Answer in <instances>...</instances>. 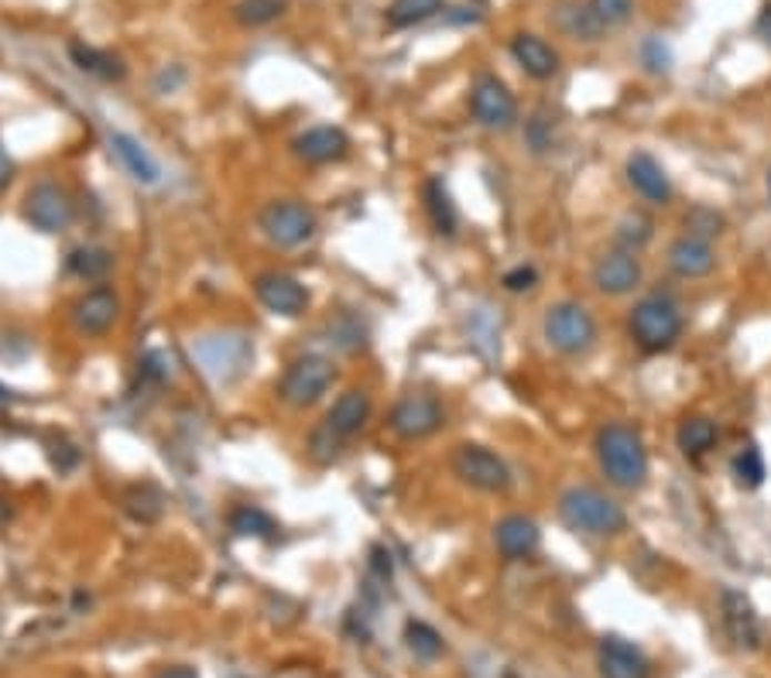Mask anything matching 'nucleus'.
<instances>
[{
  "label": "nucleus",
  "mask_w": 771,
  "mask_h": 678,
  "mask_svg": "<svg viewBox=\"0 0 771 678\" xmlns=\"http://www.w3.org/2000/svg\"><path fill=\"white\" fill-rule=\"evenodd\" d=\"M597 463L618 490H641L648 480V449L634 425L611 422L597 432Z\"/></svg>",
  "instance_id": "nucleus-1"
},
{
  "label": "nucleus",
  "mask_w": 771,
  "mask_h": 678,
  "mask_svg": "<svg viewBox=\"0 0 771 678\" xmlns=\"http://www.w3.org/2000/svg\"><path fill=\"white\" fill-rule=\"evenodd\" d=\"M559 517L565 525H570L573 532L580 535H597V538H607V535H621L628 528V514L624 507L614 500L600 494L597 487H570L562 497H559Z\"/></svg>",
  "instance_id": "nucleus-2"
},
{
  "label": "nucleus",
  "mask_w": 771,
  "mask_h": 678,
  "mask_svg": "<svg viewBox=\"0 0 771 678\" xmlns=\"http://www.w3.org/2000/svg\"><path fill=\"white\" fill-rule=\"evenodd\" d=\"M628 330H631V340L644 353H665L682 336V312H679L672 295L652 292V295H644L641 302H634Z\"/></svg>",
  "instance_id": "nucleus-3"
},
{
  "label": "nucleus",
  "mask_w": 771,
  "mask_h": 678,
  "mask_svg": "<svg viewBox=\"0 0 771 678\" xmlns=\"http://www.w3.org/2000/svg\"><path fill=\"white\" fill-rule=\"evenodd\" d=\"M258 230L271 247L292 251V247H302L312 241L316 230H319V220H316L312 206H306L302 199H274V203H268L258 213Z\"/></svg>",
  "instance_id": "nucleus-4"
},
{
  "label": "nucleus",
  "mask_w": 771,
  "mask_h": 678,
  "mask_svg": "<svg viewBox=\"0 0 771 678\" xmlns=\"http://www.w3.org/2000/svg\"><path fill=\"white\" fill-rule=\"evenodd\" d=\"M333 381H337V364L330 361V356L302 353L286 367V374H281L278 394H281V402L292 405V408H309L333 387Z\"/></svg>",
  "instance_id": "nucleus-5"
},
{
  "label": "nucleus",
  "mask_w": 771,
  "mask_h": 678,
  "mask_svg": "<svg viewBox=\"0 0 771 678\" xmlns=\"http://www.w3.org/2000/svg\"><path fill=\"white\" fill-rule=\"evenodd\" d=\"M545 340L552 350L565 356H580L597 343V323L587 305L580 302H555L545 312Z\"/></svg>",
  "instance_id": "nucleus-6"
},
{
  "label": "nucleus",
  "mask_w": 771,
  "mask_h": 678,
  "mask_svg": "<svg viewBox=\"0 0 771 678\" xmlns=\"http://www.w3.org/2000/svg\"><path fill=\"white\" fill-rule=\"evenodd\" d=\"M453 473L460 476V480L480 494H508L514 476L508 469V463L491 453L487 446H477V443H463L457 446L453 453Z\"/></svg>",
  "instance_id": "nucleus-7"
},
{
  "label": "nucleus",
  "mask_w": 771,
  "mask_h": 678,
  "mask_svg": "<svg viewBox=\"0 0 771 678\" xmlns=\"http://www.w3.org/2000/svg\"><path fill=\"white\" fill-rule=\"evenodd\" d=\"M21 216L38 233H62L76 220V203H72V195L59 182H38L24 195Z\"/></svg>",
  "instance_id": "nucleus-8"
},
{
  "label": "nucleus",
  "mask_w": 771,
  "mask_h": 678,
  "mask_svg": "<svg viewBox=\"0 0 771 678\" xmlns=\"http://www.w3.org/2000/svg\"><path fill=\"white\" fill-rule=\"evenodd\" d=\"M445 422V412H442V402L435 394H425V391H412L404 394L401 402L391 408V428L394 435L409 438V443H415V438H429L432 432H439Z\"/></svg>",
  "instance_id": "nucleus-9"
},
{
  "label": "nucleus",
  "mask_w": 771,
  "mask_h": 678,
  "mask_svg": "<svg viewBox=\"0 0 771 678\" xmlns=\"http://www.w3.org/2000/svg\"><path fill=\"white\" fill-rule=\"evenodd\" d=\"M254 295L258 302L271 312V315H281V318H299L306 315L312 295L309 289L299 282L296 274H286V271H264L254 277Z\"/></svg>",
  "instance_id": "nucleus-10"
},
{
  "label": "nucleus",
  "mask_w": 771,
  "mask_h": 678,
  "mask_svg": "<svg viewBox=\"0 0 771 678\" xmlns=\"http://www.w3.org/2000/svg\"><path fill=\"white\" fill-rule=\"evenodd\" d=\"M470 110L477 117V124H483L487 131H508L518 121V103L498 75L477 79L470 90Z\"/></svg>",
  "instance_id": "nucleus-11"
},
{
  "label": "nucleus",
  "mask_w": 771,
  "mask_h": 678,
  "mask_svg": "<svg viewBox=\"0 0 771 678\" xmlns=\"http://www.w3.org/2000/svg\"><path fill=\"white\" fill-rule=\"evenodd\" d=\"M69 318H72L76 333H83V336H107L113 330V323L120 318V298H117L113 289L97 285V289L83 292V295L72 302Z\"/></svg>",
  "instance_id": "nucleus-12"
},
{
  "label": "nucleus",
  "mask_w": 771,
  "mask_h": 678,
  "mask_svg": "<svg viewBox=\"0 0 771 678\" xmlns=\"http://www.w3.org/2000/svg\"><path fill=\"white\" fill-rule=\"evenodd\" d=\"M593 285L600 295H631L641 285V264L631 251H607L597 264H593Z\"/></svg>",
  "instance_id": "nucleus-13"
},
{
  "label": "nucleus",
  "mask_w": 771,
  "mask_h": 678,
  "mask_svg": "<svg viewBox=\"0 0 771 678\" xmlns=\"http://www.w3.org/2000/svg\"><path fill=\"white\" fill-rule=\"evenodd\" d=\"M628 182L631 189L644 199V203H652V206H669L672 203V182L662 169V162L655 154H648V151H634L628 158Z\"/></svg>",
  "instance_id": "nucleus-14"
},
{
  "label": "nucleus",
  "mask_w": 771,
  "mask_h": 678,
  "mask_svg": "<svg viewBox=\"0 0 771 678\" xmlns=\"http://www.w3.org/2000/svg\"><path fill=\"white\" fill-rule=\"evenodd\" d=\"M347 151H350V138L340 128H330V124L309 128L306 134H299L292 141V154L299 158V162H306V165L340 162V158H347Z\"/></svg>",
  "instance_id": "nucleus-15"
},
{
  "label": "nucleus",
  "mask_w": 771,
  "mask_h": 678,
  "mask_svg": "<svg viewBox=\"0 0 771 678\" xmlns=\"http://www.w3.org/2000/svg\"><path fill=\"white\" fill-rule=\"evenodd\" d=\"M597 665H600V678H648V671H652L641 648H634L618 634H607L600 641Z\"/></svg>",
  "instance_id": "nucleus-16"
},
{
  "label": "nucleus",
  "mask_w": 771,
  "mask_h": 678,
  "mask_svg": "<svg viewBox=\"0 0 771 678\" xmlns=\"http://www.w3.org/2000/svg\"><path fill=\"white\" fill-rule=\"evenodd\" d=\"M494 545L504 558L511 563H521V558H532L542 545V532L532 517L524 514H508L494 525Z\"/></svg>",
  "instance_id": "nucleus-17"
},
{
  "label": "nucleus",
  "mask_w": 771,
  "mask_h": 678,
  "mask_svg": "<svg viewBox=\"0 0 771 678\" xmlns=\"http://www.w3.org/2000/svg\"><path fill=\"white\" fill-rule=\"evenodd\" d=\"M371 408H374V402H371V394L363 391V387H350V391H343L337 402H333V408L327 412V425L337 438H353L363 425H368V418H371Z\"/></svg>",
  "instance_id": "nucleus-18"
},
{
  "label": "nucleus",
  "mask_w": 771,
  "mask_h": 678,
  "mask_svg": "<svg viewBox=\"0 0 771 678\" xmlns=\"http://www.w3.org/2000/svg\"><path fill=\"white\" fill-rule=\"evenodd\" d=\"M720 604H723V624H727L730 641H734L738 648H758L761 624H758V614H754L748 596L738 589H723Z\"/></svg>",
  "instance_id": "nucleus-19"
},
{
  "label": "nucleus",
  "mask_w": 771,
  "mask_h": 678,
  "mask_svg": "<svg viewBox=\"0 0 771 678\" xmlns=\"http://www.w3.org/2000/svg\"><path fill=\"white\" fill-rule=\"evenodd\" d=\"M110 151L117 154V162L124 165V172L141 182V185H158L161 182V165H158V158L131 134L124 131H113L110 134Z\"/></svg>",
  "instance_id": "nucleus-20"
},
{
  "label": "nucleus",
  "mask_w": 771,
  "mask_h": 678,
  "mask_svg": "<svg viewBox=\"0 0 771 678\" xmlns=\"http://www.w3.org/2000/svg\"><path fill=\"white\" fill-rule=\"evenodd\" d=\"M196 356L202 361V367H207L210 374L220 377V364H227V381L237 377L243 367H248L251 361V346L243 343L240 336H210V340H202L196 346Z\"/></svg>",
  "instance_id": "nucleus-21"
},
{
  "label": "nucleus",
  "mask_w": 771,
  "mask_h": 678,
  "mask_svg": "<svg viewBox=\"0 0 771 678\" xmlns=\"http://www.w3.org/2000/svg\"><path fill=\"white\" fill-rule=\"evenodd\" d=\"M669 267L679 277H707L717 267V254L703 236L682 233L679 241H672V247H669Z\"/></svg>",
  "instance_id": "nucleus-22"
},
{
  "label": "nucleus",
  "mask_w": 771,
  "mask_h": 678,
  "mask_svg": "<svg viewBox=\"0 0 771 678\" xmlns=\"http://www.w3.org/2000/svg\"><path fill=\"white\" fill-rule=\"evenodd\" d=\"M511 55L532 79H539V83H545V79H552L559 72V52L539 34H514Z\"/></svg>",
  "instance_id": "nucleus-23"
},
{
  "label": "nucleus",
  "mask_w": 771,
  "mask_h": 678,
  "mask_svg": "<svg viewBox=\"0 0 771 678\" xmlns=\"http://www.w3.org/2000/svg\"><path fill=\"white\" fill-rule=\"evenodd\" d=\"M69 59L76 62V69H83V72H90V75H97V79H107V83H113V79H124V75H128L124 62H120L117 55H110V52H103V49H93V45H87V42H72V45H69Z\"/></svg>",
  "instance_id": "nucleus-24"
},
{
  "label": "nucleus",
  "mask_w": 771,
  "mask_h": 678,
  "mask_svg": "<svg viewBox=\"0 0 771 678\" xmlns=\"http://www.w3.org/2000/svg\"><path fill=\"white\" fill-rule=\"evenodd\" d=\"M425 213H429L435 233H442V236H453V233H457L460 213H457V206H453L450 189H445L439 179H429V182H425Z\"/></svg>",
  "instance_id": "nucleus-25"
},
{
  "label": "nucleus",
  "mask_w": 771,
  "mask_h": 678,
  "mask_svg": "<svg viewBox=\"0 0 771 678\" xmlns=\"http://www.w3.org/2000/svg\"><path fill=\"white\" fill-rule=\"evenodd\" d=\"M717 435H720V428H717L713 418L693 415V418H685V422L679 425L675 443H679V449H682L685 456H703V453H710V449L717 446Z\"/></svg>",
  "instance_id": "nucleus-26"
},
{
  "label": "nucleus",
  "mask_w": 771,
  "mask_h": 678,
  "mask_svg": "<svg viewBox=\"0 0 771 678\" xmlns=\"http://www.w3.org/2000/svg\"><path fill=\"white\" fill-rule=\"evenodd\" d=\"M66 267L69 274L83 277V282H103L113 267V254L103 247H72L66 257Z\"/></svg>",
  "instance_id": "nucleus-27"
},
{
  "label": "nucleus",
  "mask_w": 771,
  "mask_h": 678,
  "mask_svg": "<svg viewBox=\"0 0 771 678\" xmlns=\"http://www.w3.org/2000/svg\"><path fill=\"white\" fill-rule=\"evenodd\" d=\"M124 510L134 517V522L151 525V522H158L161 514H166V494H161L154 484H134L124 494Z\"/></svg>",
  "instance_id": "nucleus-28"
},
{
  "label": "nucleus",
  "mask_w": 771,
  "mask_h": 678,
  "mask_svg": "<svg viewBox=\"0 0 771 678\" xmlns=\"http://www.w3.org/2000/svg\"><path fill=\"white\" fill-rule=\"evenodd\" d=\"M227 525H230V532L240 535V538H271V535L278 532L274 522H271V514L261 510V507H254V504L233 507L230 517H227Z\"/></svg>",
  "instance_id": "nucleus-29"
},
{
  "label": "nucleus",
  "mask_w": 771,
  "mask_h": 678,
  "mask_svg": "<svg viewBox=\"0 0 771 678\" xmlns=\"http://www.w3.org/2000/svg\"><path fill=\"white\" fill-rule=\"evenodd\" d=\"M404 645H409V651L419 661H435V658L445 655L442 634L432 624H425V620H409V624H404Z\"/></svg>",
  "instance_id": "nucleus-30"
},
{
  "label": "nucleus",
  "mask_w": 771,
  "mask_h": 678,
  "mask_svg": "<svg viewBox=\"0 0 771 678\" xmlns=\"http://www.w3.org/2000/svg\"><path fill=\"white\" fill-rule=\"evenodd\" d=\"M445 0H391L388 8V24L391 28H415L442 11Z\"/></svg>",
  "instance_id": "nucleus-31"
},
{
  "label": "nucleus",
  "mask_w": 771,
  "mask_h": 678,
  "mask_svg": "<svg viewBox=\"0 0 771 678\" xmlns=\"http://www.w3.org/2000/svg\"><path fill=\"white\" fill-rule=\"evenodd\" d=\"M286 11H289V0H237L233 4V18L243 28H264L278 21Z\"/></svg>",
  "instance_id": "nucleus-32"
},
{
  "label": "nucleus",
  "mask_w": 771,
  "mask_h": 678,
  "mask_svg": "<svg viewBox=\"0 0 771 678\" xmlns=\"http://www.w3.org/2000/svg\"><path fill=\"white\" fill-rule=\"evenodd\" d=\"M655 236V223L641 216V213H628L621 223H618V233H614V241L621 244V251H631L638 254L648 241Z\"/></svg>",
  "instance_id": "nucleus-33"
},
{
  "label": "nucleus",
  "mask_w": 771,
  "mask_h": 678,
  "mask_svg": "<svg viewBox=\"0 0 771 678\" xmlns=\"http://www.w3.org/2000/svg\"><path fill=\"white\" fill-rule=\"evenodd\" d=\"M734 476H738V484L744 490H758L764 484V476H768V466H764V456L758 446H744L738 456H734Z\"/></svg>",
  "instance_id": "nucleus-34"
},
{
  "label": "nucleus",
  "mask_w": 771,
  "mask_h": 678,
  "mask_svg": "<svg viewBox=\"0 0 771 678\" xmlns=\"http://www.w3.org/2000/svg\"><path fill=\"white\" fill-rule=\"evenodd\" d=\"M559 24H562V31H570L573 38H580V42H597V38L603 34V28L597 24V18L590 14L587 4L565 8V11L559 14Z\"/></svg>",
  "instance_id": "nucleus-35"
},
{
  "label": "nucleus",
  "mask_w": 771,
  "mask_h": 678,
  "mask_svg": "<svg viewBox=\"0 0 771 678\" xmlns=\"http://www.w3.org/2000/svg\"><path fill=\"white\" fill-rule=\"evenodd\" d=\"M587 8L597 18V24L607 31V28L624 24L634 14V0H587Z\"/></svg>",
  "instance_id": "nucleus-36"
},
{
  "label": "nucleus",
  "mask_w": 771,
  "mask_h": 678,
  "mask_svg": "<svg viewBox=\"0 0 771 678\" xmlns=\"http://www.w3.org/2000/svg\"><path fill=\"white\" fill-rule=\"evenodd\" d=\"M685 230L693 236H703V241H710V236H720L723 233V216L710 206H697L685 213Z\"/></svg>",
  "instance_id": "nucleus-37"
},
{
  "label": "nucleus",
  "mask_w": 771,
  "mask_h": 678,
  "mask_svg": "<svg viewBox=\"0 0 771 678\" xmlns=\"http://www.w3.org/2000/svg\"><path fill=\"white\" fill-rule=\"evenodd\" d=\"M501 285H504V292H514V295L518 292H532L539 285V271L532 264H518L501 277Z\"/></svg>",
  "instance_id": "nucleus-38"
},
{
  "label": "nucleus",
  "mask_w": 771,
  "mask_h": 678,
  "mask_svg": "<svg viewBox=\"0 0 771 678\" xmlns=\"http://www.w3.org/2000/svg\"><path fill=\"white\" fill-rule=\"evenodd\" d=\"M641 59H644V65L652 69V72H669V49H665V42L662 38H648V42L641 45Z\"/></svg>",
  "instance_id": "nucleus-39"
},
{
  "label": "nucleus",
  "mask_w": 771,
  "mask_h": 678,
  "mask_svg": "<svg viewBox=\"0 0 771 678\" xmlns=\"http://www.w3.org/2000/svg\"><path fill=\"white\" fill-rule=\"evenodd\" d=\"M529 141H532V151H549L552 148V124L545 121L542 113H535L529 121Z\"/></svg>",
  "instance_id": "nucleus-40"
},
{
  "label": "nucleus",
  "mask_w": 771,
  "mask_h": 678,
  "mask_svg": "<svg viewBox=\"0 0 771 678\" xmlns=\"http://www.w3.org/2000/svg\"><path fill=\"white\" fill-rule=\"evenodd\" d=\"M11 182H14V158L4 151V144H0V192H4Z\"/></svg>",
  "instance_id": "nucleus-41"
},
{
  "label": "nucleus",
  "mask_w": 771,
  "mask_h": 678,
  "mask_svg": "<svg viewBox=\"0 0 771 678\" xmlns=\"http://www.w3.org/2000/svg\"><path fill=\"white\" fill-rule=\"evenodd\" d=\"M151 678H199V671H196V668H189V665H169V668L154 671Z\"/></svg>",
  "instance_id": "nucleus-42"
},
{
  "label": "nucleus",
  "mask_w": 771,
  "mask_h": 678,
  "mask_svg": "<svg viewBox=\"0 0 771 678\" xmlns=\"http://www.w3.org/2000/svg\"><path fill=\"white\" fill-rule=\"evenodd\" d=\"M754 31H758V38H761V42L771 49V4L758 14V24H754Z\"/></svg>",
  "instance_id": "nucleus-43"
},
{
  "label": "nucleus",
  "mask_w": 771,
  "mask_h": 678,
  "mask_svg": "<svg viewBox=\"0 0 771 678\" xmlns=\"http://www.w3.org/2000/svg\"><path fill=\"white\" fill-rule=\"evenodd\" d=\"M11 500H4V497H0V525H4V522H11Z\"/></svg>",
  "instance_id": "nucleus-44"
},
{
  "label": "nucleus",
  "mask_w": 771,
  "mask_h": 678,
  "mask_svg": "<svg viewBox=\"0 0 771 678\" xmlns=\"http://www.w3.org/2000/svg\"><path fill=\"white\" fill-rule=\"evenodd\" d=\"M14 397V391H8V387H0V402H11Z\"/></svg>",
  "instance_id": "nucleus-45"
},
{
  "label": "nucleus",
  "mask_w": 771,
  "mask_h": 678,
  "mask_svg": "<svg viewBox=\"0 0 771 678\" xmlns=\"http://www.w3.org/2000/svg\"><path fill=\"white\" fill-rule=\"evenodd\" d=\"M768 195H771V172H768Z\"/></svg>",
  "instance_id": "nucleus-46"
}]
</instances>
